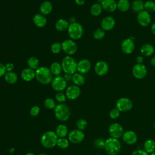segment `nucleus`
<instances>
[{
  "label": "nucleus",
  "mask_w": 155,
  "mask_h": 155,
  "mask_svg": "<svg viewBox=\"0 0 155 155\" xmlns=\"http://www.w3.org/2000/svg\"><path fill=\"white\" fill-rule=\"evenodd\" d=\"M154 129H155V122H154Z\"/></svg>",
  "instance_id": "57"
},
{
  "label": "nucleus",
  "mask_w": 155,
  "mask_h": 155,
  "mask_svg": "<svg viewBox=\"0 0 155 155\" xmlns=\"http://www.w3.org/2000/svg\"><path fill=\"white\" fill-rule=\"evenodd\" d=\"M120 111L117 109L116 108L112 109L109 113V116L110 117V118L113 119H116L117 118L119 117V116H120Z\"/></svg>",
  "instance_id": "44"
},
{
  "label": "nucleus",
  "mask_w": 155,
  "mask_h": 155,
  "mask_svg": "<svg viewBox=\"0 0 155 155\" xmlns=\"http://www.w3.org/2000/svg\"><path fill=\"white\" fill-rule=\"evenodd\" d=\"M143 61V58L142 56H139L136 58L137 64H142Z\"/></svg>",
  "instance_id": "48"
},
{
  "label": "nucleus",
  "mask_w": 155,
  "mask_h": 155,
  "mask_svg": "<svg viewBox=\"0 0 155 155\" xmlns=\"http://www.w3.org/2000/svg\"><path fill=\"white\" fill-rule=\"evenodd\" d=\"M40 113V108L38 105L33 106L30 110V114L32 117L37 116Z\"/></svg>",
  "instance_id": "43"
},
{
  "label": "nucleus",
  "mask_w": 155,
  "mask_h": 155,
  "mask_svg": "<svg viewBox=\"0 0 155 155\" xmlns=\"http://www.w3.org/2000/svg\"><path fill=\"white\" fill-rule=\"evenodd\" d=\"M144 150L148 153H151L155 151V141L153 139H147L143 143Z\"/></svg>",
  "instance_id": "30"
},
{
  "label": "nucleus",
  "mask_w": 155,
  "mask_h": 155,
  "mask_svg": "<svg viewBox=\"0 0 155 155\" xmlns=\"http://www.w3.org/2000/svg\"><path fill=\"white\" fill-rule=\"evenodd\" d=\"M68 26V22L64 19L58 20L55 24V28L59 31H64L67 30Z\"/></svg>",
  "instance_id": "27"
},
{
  "label": "nucleus",
  "mask_w": 155,
  "mask_h": 155,
  "mask_svg": "<svg viewBox=\"0 0 155 155\" xmlns=\"http://www.w3.org/2000/svg\"><path fill=\"white\" fill-rule=\"evenodd\" d=\"M81 94V89L79 87L73 85L67 88L65 91V95L67 98L70 100H75L79 97Z\"/></svg>",
  "instance_id": "15"
},
{
  "label": "nucleus",
  "mask_w": 155,
  "mask_h": 155,
  "mask_svg": "<svg viewBox=\"0 0 155 155\" xmlns=\"http://www.w3.org/2000/svg\"><path fill=\"white\" fill-rule=\"evenodd\" d=\"M6 72H7V70H6L5 65L0 62V78L4 76Z\"/></svg>",
  "instance_id": "46"
},
{
  "label": "nucleus",
  "mask_w": 155,
  "mask_h": 155,
  "mask_svg": "<svg viewBox=\"0 0 155 155\" xmlns=\"http://www.w3.org/2000/svg\"><path fill=\"white\" fill-rule=\"evenodd\" d=\"M21 76L24 81L29 82L35 78V71L29 67L25 68L22 71Z\"/></svg>",
  "instance_id": "21"
},
{
  "label": "nucleus",
  "mask_w": 155,
  "mask_h": 155,
  "mask_svg": "<svg viewBox=\"0 0 155 155\" xmlns=\"http://www.w3.org/2000/svg\"><path fill=\"white\" fill-rule=\"evenodd\" d=\"M52 9H53L52 4L50 1H45L42 2L39 7V11L41 12L40 13L44 15H47L50 14L52 11Z\"/></svg>",
  "instance_id": "24"
},
{
  "label": "nucleus",
  "mask_w": 155,
  "mask_h": 155,
  "mask_svg": "<svg viewBox=\"0 0 155 155\" xmlns=\"http://www.w3.org/2000/svg\"><path fill=\"white\" fill-rule=\"evenodd\" d=\"M154 47L150 44H145L143 45L140 48V53L142 55L148 57L154 53Z\"/></svg>",
  "instance_id": "23"
},
{
  "label": "nucleus",
  "mask_w": 155,
  "mask_h": 155,
  "mask_svg": "<svg viewBox=\"0 0 155 155\" xmlns=\"http://www.w3.org/2000/svg\"><path fill=\"white\" fill-rule=\"evenodd\" d=\"M154 54H155V51H154Z\"/></svg>",
  "instance_id": "58"
},
{
  "label": "nucleus",
  "mask_w": 155,
  "mask_h": 155,
  "mask_svg": "<svg viewBox=\"0 0 155 155\" xmlns=\"http://www.w3.org/2000/svg\"><path fill=\"white\" fill-rule=\"evenodd\" d=\"M93 145L96 148H99V149L104 148L105 140L102 138H97L94 140Z\"/></svg>",
  "instance_id": "42"
},
{
  "label": "nucleus",
  "mask_w": 155,
  "mask_h": 155,
  "mask_svg": "<svg viewBox=\"0 0 155 155\" xmlns=\"http://www.w3.org/2000/svg\"><path fill=\"white\" fill-rule=\"evenodd\" d=\"M102 7L101 4L94 3L90 8V13L94 16H99L102 12Z\"/></svg>",
  "instance_id": "32"
},
{
  "label": "nucleus",
  "mask_w": 155,
  "mask_h": 155,
  "mask_svg": "<svg viewBox=\"0 0 155 155\" xmlns=\"http://www.w3.org/2000/svg\"><path fill=\"white\" fill-rule=\"evenodd\" d=\"M150 155H155V151H153V153H151L150 154Z\"/></svg>",
  "instance_id": "55"
},
{
  "label": "nucleus",
  "mask_w": 155,
  "mask_h": 155,
  "mask_svg": "<svg viewBox=\"0 0 155 155\" xmlns=\"http://www.w3.org/2000/svg\"><path fill=\"white\" fill-rule=\"evenodd\" d=\"M87 126V122L85 119L81 118L77 120L76 127L78 130L83 131L86 128Z\"/></svg>",
  "instance_id": "39"
},
{
  "label": "nucleus",
  "mask_w": 155,
  "mask_h": 155,
  "mask_svg": "<svg viewBox=\"0 0 155 155\" xmlns=\"http://www.w3.org/2000/svg\"><path fill=\"white\" fill-rule=\"evenodd\" d=\"M44 107L47 109H54L56 107V102L52 98H47L44 102Z\"/></svg>",
  "instance_id": "37"
},
{
  "label": "nucleus",
  "mask_w": 155,
  "mask_h": 155,
  "mask_svg": "<svg viewBox=\"0 0 155 155\" xmlns=\"http://www.w3.org/2000/svg\"><path fill=\"white\" fill-rule=\"evenodd\" d=\"M70 144V141L68 139L65 137L59 138L57 142V146L61 149L67 148Z\"/></svg>",
  "instance_id": "36"
},
{
  "label": "nucleus",
  "mask_w": 155,
  "mask_h": 155,
  "mask_svg": "<svg viewBox=\"0 0 155 155\" xmlns=\"http://www.w3.org/2000/svg\"><path fill=\"white\" fill-rule=\"evenodd\" d=\"M35 78L41 84L47 85L51 82L53 79V74L51 73L50 68L42 66L36 70Z\"/></svg>",
  "instance_id": "1"
},
{
  "label": "nucleus",
  "mask_w": 155,
  "mask_h": 155,
  "mask_svg": "<svg viewBox=\"0 0 155 155\" xmlns=\"http://www.w3.org/2000/svg\"><path fill=\"white\" fill-rule=\"evenodd\" d=\"M101 4L102 8L107 12H114L117 8V2L115 0H103Z\"/></svg>",
  "instance_id": "20"
},
{
  "label": "nucleus",
  "mask_w": 155,
  "mask_h": 155,
  "mask_svg": "<svg viewBox=\"0 0 155 155\" xmlns=\"http://www.w3.org/2000/svg\"><path fill=\"white\" fill-rule=\"evenodd\" d=\"M105 35V32L102 28H97L93 33V38L96 40H100L104 38Z\"/></svg>",
  "instance_id": "38"
},
{
  "label": "nucleus",
  "mask_w": 155,
  "mask_h": 155,
  "mask_svg": "<svg viewBox=\"0 0 155 155\" xmlns=\"http://www.w3.org/2000/svg\"><path fill=\"white\" fill-rule=\"evenodd\" d=\"M122 138L124 142L128 145L134 144L137 140V134L132 130H127L125 131Z\"/></svg>",
  "instance_id": "17"
},
{
  "label": "nucleus",
  "mask_w": 155,
  "mask_h": 155,
  "mask_svg": "<svg viewBox=\"0 0 155 155\" xmlns=\"http://www.w3.org/2000/svg\"><path fill=\"white\" fill-rule=\"evenodd\" d=\"M54 113L56 118L62 122L68 120L71 114L70 108L64 103L56 105L54 109Z\"/></svg>",
  "instance_id": "4"
},
{
  "label": "nucleus",
  "mask_w": 155,
  "mask_h": 155,
  "mask_svg": "<svg viewBox=\"0 0 155 155\" xmlns=\"http://www.w3.org/2000/svg\"><path fill=\"white\" fill-rule=\"evenodd\" d=\"M135 45L131 38H127L122 41L120 44V48L122 52L126 54L132 53L134 50Z\"/></svg>",
  "instance_id": "13"
},
{
  "label": "nucleus",
  "mask_w": 155,
  "mask_h": 155,
  "mask_svg": "<svg viewBox=\"0 0 155 155\" xmlns=\"http://www.w3.org/2000/svg\"><path fill=\"white\" fill-rule=\"evenodd\" d=\"M70 24L76 22V19H75L74 17H71V18L70 19Z\"/></svg>",
  "instance_id": "53"
},
{
  "label": "nucleus",
  "mask_w": 155,
  "mask_h": 155,
  "mask_svg": "<svg viewBox=\"0 0 155 155\" xmlns=\"http://www.w3.org/2000/svg\"><path fill=\"white\" fill-rule=\"evenodd\" d=\"M67 30L69 36L73 40L80 39L84 34V28L82 25L76 22L69 24Z\"/></svg>",
  "instance_id": "6"
},
{
  "label": "nucleus",
  "mask_w": 155,
  "mask_h": 155,
  "mask_svg": "<svg viewBox=\"0 0 155 155\" xmlns=\"http://www.w3.org/2000/svg\"><path fill=\"white\" fill-rule=\"evenodd\" d=\"M53 89L58 92L64 90L67 87V81L64 77L61 76H56L53 78L51 82Z\"/></svg>",
  "instance_id": "9"
},
{
  "label": "nucleus",
  "mask_w": 155,
  "mask_h": 155,
  "mask_svg": "<svg viewBox=\"0 0 155 155\" xmlns=\"http://www.w3.org/2000/svg\"><path fill=\"white\" fill-rule=\"evenodd\" d=\"M33 21L35 25L39 28L44 27L47 24V18L45 15L41 13L36 14L33 17Z\"/></svg>",
  "instance_id": "22"
},
{
  "label": "nucleus",
  "mask_w": 155,
  "mask_h": 155,
  "mask_svg": "<svg viewBox=\"0 0 155 155\" xmlns=\"http://www.w3.org/2000/svg\"><path fill=\"white\" fill-rule=\"evenodd\" d=\"M38 155H47V154H44V153H41V154H38Z\"/></svg>",
  "instance_id": "56"
},
{
  "label": "nucleus",
  "mask_w": 155,
  "mask_h": 155,
  "mask_svg": "<svg viewBox=\"0 0 155 155\" xmlns=\"http://www.w3.org/2000/svg\"><path fill=\"white\" fill-rule=\"evenodd\" d=\"M27 64L28 65V67L33 69V70H36L39 68V62L37 58L35 56H31L29 58V59L27 61Z\"/></svg>",
  "instance_id": "34"
},
{
  "label": "nucleus",
  "mask_w": 155,
  "mask_h": 155,
  "mask_svg": "<svg viewBox=\"0 0 155 155\" xmlns=\"http://www.w3.org/2000/svg\"><path fill=\"white\" fill-rule=\"evenodd\" d=\"M5 68L7 71H13V70L14 69V65L12 63H7L5 65Z\"/></svg>",
  "instance_id": "47"
},
{
  "label": "nucleus",
  "mask_w": 155,
  "mask_h": 155,
  "mask_svg": "<svg viewBox=\"0 0 155 155\" xmlns=\"http://www.w3.org/2000/svg\"><path fill=\"white\" fill-rule=\"evenodd\" d=\"M4 79L9 84H14L18 81V76L13 71H7L4 75Z\"/></svg>",
  "instance_id": "28"
},
{
  "label": "nucleus",
  "mask_w": 155,
  "mask_h": 155,
  "mask_svg": "<svg viewBox=\"0 0 155 155\" xmlns=\"http://www.w3.org/2000/svg\"><path fill=\"white\" fill-rule=\"evenodd\" d=\"M91 68V62L87 59L81 60L77 64V71L81 74H85Z\"/></svg>",
  "instance_id": "19"
},
{
  "label": "nucleus",
  "mask_w": 155,
  "mask_h": 155,
  "mask_svg": "<svg viewBox=\"0 0 155 155\" xmlns=\"http://www.w3.org/2000/svg\"><path fill=\"white\" fill-rule=\"evenodd\" d=\"M109 70V67L108 64L104 61H98L94 66L95 73L100 76L105 75Z\"/></svg>",
  "instance_id": "16"
},
{
  "label": "nucleus",
  "mask_w": 155,
  "mask_h": 155,
  "mask_svg": "<svg viewBox=\"0 0 155 155\" xmlns=\"http://www.w3.org/2000/svg\"><path fill=\"white\" fill-rule=\"evenodd\" d=\"M25 155H35L33 153H31V152H28Z\"/></svg>",
  "instance_id": "54"
},
{
  "label": "nucleus",
  "mask_w": 155,
  "mask_h": 155,
  "mask_svg": "<svg viewBox=\"0 0 155 155\" xmlns=\"http://www.w3.org/2000/svg\"><path fill=\"white\" fill-rule=\"evenodd\" d=\"M50 70L53 74L55 76H59L62 70V68L61 64L58 62H54L50 65Z\"/></svg>",
  "instance_id": "33"
},
{
  "label": "nucleus",
  "mask_w": 155,
  "mask_h": 155,
  "mask_svg": "<svg viewBox=\"0 0 155 155\" xmlns=\"http://www.w3.org/2000/svg\"><path fill=\"white\" fill-rule=\"evenodd\" d=\"M132 73L135 78L142 79L146 76L147 70L143 64H136L132 68Z\"/></svg>",
  "instance_id": "12"
},
{
  "label": "nucleus",
  "mask_w": 155,
  "mask_h": 155,
  "mask_svg": "<svg viewBox=\"0 0 155 155\" xmlns=\"http://www.w3.org/2000/svg\"><path fill=\"white\" fill-rule=\"evenodd\" d=\"M144 10L149 13L155 12V2L153 1H147L144 2Z\"/></svg>",
  "instance_id": "35"
},
{
  "label": "nucleus",
  "mask_w": 155,
  "mask_h": 155,
  "mask_svg": "<svg viewBox=\"0 0 155 155\" xmlns=\"http://www.w3.org/2000/svg\"><path fill=\"white\" fill-rule=\"evenodd\" d=\"M117 9L121 12L127 11L130 7V3L128 0H119L117 2Z\"/></svg>",
  "instance_id": "31"
},
{
  "label": "nucleus",
  "mask_w": 155,
  "mask_h": 155,
  "mask_svg": "<svg viewBox=\"0 0 155 155\" xmlns=\"http://www.w3.org/2000/svg\"><path fill=\"white\" fill-rule=\"evenodd\" d=\"M95 155H99V154H95Z\"/></svg>",
  "instance_id": "59"
},
{
  "label": "nucleus",
  "mask_w": 155,
  "mask_h": 155,
  "mask_svg": "<svg viewBox=\"0 0 155 155\" xmlns=\"http://www.w3.org/2000/svg\"><path fill=\"white\" fill-rule=\"evenodd\" d=\"M68 130L67 127L63 124H59L56 127V130H55V133L59 138L65 137V136L68 134Z\"/></svg>",
  "instance_id": "25"
},
{
  "label": "nucleus",
  "mask_w": 155,
  "mask_h": 155,
  "mask_svg": "<svg viewBox=\"0 0 155 155\" xmlns=\"http://www.w3.org/2000/svg\"><path fill=\"white\" fill-rule=\"evenodd\" d=\"M151 32L155 35V22H154L151 27Z\"/></svg>",
  "instance_id": "51"
},
{
  "label": "nucleus",
  "mask_w": 155,
  "mask_h": 155,
  "mask_svg": "<svg viewBox=\"0 0 155 155\" xmlns=\"http://www.w3.org/2000/svg\"><path fill=\"white\" fill-rule=\"evenodd\" d=\"M116 24L115 19L110 16L104 18L101 22V27L102 30L105 31H110L112 30Z\"/></svg>",
  "instance_id": "18"
},
{
  "label": "nucleus",
  "mask_w": 155,
  "mask_h": 155,
  "mask_svg": "<svg viewBox=\"0 0 155 155\" xmlns=\"http://www.w3.org/2000/svg\"><path fill=\"white\" fill-rule=\"evenodd\" d=\"M51 49V51L54 53V54H58L59 53L61 50H62V45L61 44L58 42H54L50 47Z\"/></svg>",
  "instance_id": "40"
},
{
  "label": "nucleus",
  "mask_w": 155,
  "mask_h": 155,
  "mask_svg": "<svg viewBox=\"0 0 155 155\" xmlns=\"http://www.w3.org/2000/svg\"><path fill=\"white\" fill-rule=\"evenodd\" d=\"M62 50L67 54L70 56L74 54L78 50V47L75 42L72 39H66L61 43Z\"/></svg>",
  "instance_id": "8"
},
{
  "label": "nucleus",
  "mask_w": 155,
  "mask_h": 155,
  "mask_svg": "<svg viewBox=\"0 0 155 155\" xmlns=\"http://www.w3.org/2000/svg\"><path fill=\"white\" fill-rule=\"evenodd\" d=\"M55 99L58 102H59L60 104H62L64 102H65L66 99H67V96H66L65 94H64L62 91H59V92H58L56 94Z\"/></svg>",
  "instance_id": "41"
},
{
  "label": "nucleus",
  "mask_w": 155,
  "mask_h": 155,
  "mask_svg": "<svg viewBox=\"0 0 155 155\" xmlns=\"http://www.w3.org/2000/svg\"><path fill=\"white\" fill-rule=\"evenodd\" d=\"M84 137L85 134L84 132L78 129L73 130L68 134V139L70 142L75 144L82 142L84 140Z\"/></svg>",
  "instance_id": "10"
},
{
  "label": "nucleus",
  "mask_w": 155,
  "mask_h": 155,
  "mask_svg": "<svg viewBox=\"0 0 155 155\" xmlns=\"http://www.w3.org/2000/svg\"><path fill=\"white\" fill-rule=\"evenodd\" d=\"M71 80L78 87L83 85L85 81L84 76L79 73H75L73 74H72Z\"/></svg>",
  "instance_id": "26"
},
{
  "label": "nucleus",
  "mask_w": 155,
  "mask_h": 155,
  "mask_svg": "<svg viewBox=\"0 0 155 155\" xmlns=\"http://www.w3.org/2000/svg\"><path fill=\"white\" fill-rule=\"evenodd\" d=\"M58 139L55 131H47L41 136V143L44 148L50 149L57 145Z\"/></svg>",
  "instance_id": "2"
},
{
  "label": "nucleus",
  "mask_w": 155,
  "mask_h": 155,
  "mask_svg": "<svg viewBox=\"0 0 155 155\" xmlns=\"http://www.w3.org/2000/svg\"><path fill=\"white\" fill-rule=\"evenodd\" d=\"M150 64H151L152 66L155 67V56L153 57L151 60H150Z\"/></svg>",
  "instance_id": "52"
},
{
  "label": "nucleus",
  "mask_w": 155,
  "mask_h": 155,
  "mask_svg": "<svg viewBox=\"0 0 155 155\" xmlns=\"http://www.w3.org/2000/svg\"><path fill=\"white\" fill-rule=\"evenodd\" d=\"M104 149L108 155H117L121 149V143L118 139L110 137L105 140Z\"/></svg>",
  "instance_id": "3"
},
{
  "label": "nucleus",
  "mask_w": 155,
  "mask_h": 155,
  "mask_svg": "<svg viewBox=\"0 0 155 155\" xmlns=\"http://www.w3.org/2000/svg\"><path fill=\"white\" fill-rule=\"evenodd\" d=\"M131 155H148V153H147L144 150L142 149H137L134 150Z\"/></svg>",
  "instance_id": "45"
},
{
  "label": "nucleus",
  "mask_w": 155,
  "mask_h": 155,
  "mask_svg": "<svg viewBox=\"0 0 155 155\" xmlns=\"http://www.w3.org/2000/svg\"><path fill=\"white\" fill-rule=\"evenodd\" d=\"M75 2L78 5H82L85 4V0H75Z\"/></svg>",
  "instance_id": "50"
},
{
  "label": "nucleus",
  "mask_w": 155,
  "mask_h": 155,
  "mask_svg": "<svg viewBox=\"0 0 155 155\" xmlns=\"http://www.w3.org/2000/svg\"><path fill=\"white\" fill-rule=\"evenodd\" d=\"M77 64L75 59L70 56H65L61 62V66L64 73L71 75L77 71Z\"/></svg>",
  "instance_id": "5"
},
{
  "label": "nucleus",
  "mask_w": 155,
  "mask_h": 155,
  "mask_svg": "<svg viewBox=\"0 0 155 155\" xmlns=\"http://www.w3.org/2000/svg\"><path fill=\"white\" fill-rule=\"evenodd\" d=\"M137 21L139 24L142 27H147L149 25L151 21L150 13L145 10H143L138 13L137 15Z\"/></svg>",
  "instance_id": "14"
},
{
  "label": "nucleus",
  "mask_w": 155,
  "mask_h": 155,
  "mask_svg": "<svg viewBox=\"0 0 155 155\" xmlns=\"http://www.w3.org/2000/svg\"><path fill=\"white\" fill-rule=\"evenodd\" d=\"M108 132L111 137L119 139L124 133L122 126L118 123L111 124L108 128Z\"/></svg>",
  "instance_id": "11"
},
{
  "label": "nucleus",
  "mask_w": 155,
  "mask_h": 155,
  "mask_svg": "<svg viewBox=\"0 0 155 155\" xmlns=\"http://www.w3.org/2000/svg\"><path fill=\"white\" fill-rule=\"evenodd\" d=\"M133 102L128 97L119 98L116 104V108L120 112H127L131 110L133 108Z\"/></svg>",
  "instance_id": "7"
},
{
  "label": "nucleus",
  "mask_w": 155,
  "mask_h": 155,
  "mask_svg": "<svg viewBox=\"0 0 155 155\" xmlns=\"http://www.w3.org/2000/svg\"><path fill=\"white\" fill-rule=\"evenodd\" d=\"M64 79H65L66 81H68L70 79H71L72 78V75L71 74H65L64 76Z\"/></svg>",
  "instance_id": "49"
},
{
  "label": "nucleus",
  "mask_w": 155,
  "mask_h": 155,
  "mask_svg": "<svg viewBox=\"0 0 155 155\" xmlns=\"http://www.w3.org/2000/svg\"><path fill=\"white\" fill-rule=\"evenodd\" d=\"M131 8L134 13H139L144 10V2L142 0H134L131 5Z\"/></svg>",
  "instance_id": "29"
}]
</instances>
